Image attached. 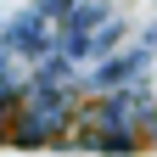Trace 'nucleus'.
<instances>
[{
    "label": "nucleus",
    "mask_w": 157,
    "mask_h": 157,
    "mask_svg": "<svg viewBox=\"0 0 157 157\" xmlns=\"http://www.w3.org/2000/svg\"><path fill=\"white\" fill-rule=\"evenodd\" d=\"M124 34H129V23H124V11L112 6V0H78V6L62 17V51L67 62H101V56H112L118 45H124Z\"/></svg>",
    "instance_id": "f257e3e1"
},
{
    "label": "nucleus",
    "mask_w": 157,
    "mask_h": 157,
    "mask_svg": "<svg viewBox=\"0 0 157 157\" xmlns=\"http://www.w3.org/2000/svg\"><path fill=\"white\" fill-rule=\"evenodd\" d=\"M151 45L140 39V45H118L112 56H101V62H90L84 73V95H107V90H129V84H146L151 73Z\"/></svg>",
    "instance_id": "f03ea898"
},
{
    "label": "nucleus",
    "mask_w": 157,
    "mask_h": 157,
    "mask_svg": "<svg viewBox=\"0 0 157 157\" xmlns=\"http://www.w3.org/2000/svg\"><path fill=\"white\" fill-rule=\"evenodd\" d=\"M146 45H151V51H157V23H151V28H146Z\"/></svg>",
    "instance_id": "7ed1b4c3"
}]
</instances>
